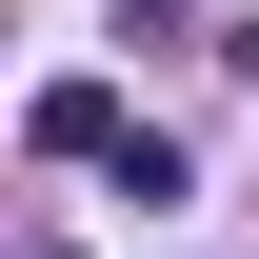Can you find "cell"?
Returning a JSON list of instances; mask_svg holds the SVG:
<instances>
[{"mask_svg": "<svg viewBox=\"0 0 259 259\" xmlns=\"http://www.w3.org/2000/svg\"><path fill=\"white\" fill-rule=\"evenodd\" d=\"M20 140H40V160H100V180H120V140H140V120H120V80H40V100H20Z\"/></svg>", "mask_w": 259, "mask_h": 259, "instance_id": "1", "label": "cell"}]
</instances>
